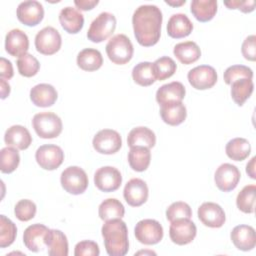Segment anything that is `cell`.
<instances>
[{
    "label": "cell",
    "instance_id": "8d00e7d4",
    "mask_svg": "<svg viewBox=\"0 0 256 256\" xmlns=\"http://www.w3.org/2000/svg\"><path fill=\"white\" fill-rule=\"evenodd\" d=\"M255 193L256 186L254 184L246 185L238 193L236 198V205L238 209L244 213L250 214L255 209Z\"/></svg>",
    "mask_w": 256,
    "mask_h": 256
},
{
    "label": "cell",
    "instance_id": "ab89813d",
    "mask_svg": "<svg viewBox=\"0 0 256 256\" xmlns=\"http://www.w3.org/2000/svg\"><path fill=\"white\" fill-rule=\"evenodd\" d=\"M17 235L16 225L5 215L0 216V247L10 246Z\"/></svg>",
    "mask_w": 256,
    "mask_h": 256
},
{
    "label": "cell",
    "instance_id": "1f68e13d",
    "mask_svg": "<svg viewBox=\"0 0 256 256\" xmlns=\"http://www.w3.org/2000/svg\"><path fill=\"white\" fill-rule=\"evenodd\" d=\"M151 152L149 148L142 146L131 147L128 153V162L130 167L137 172L145 171L150 165Z\"/></svg>",
    "mask_w": 256,
    "mask_h": 256
},
{
    "label": "cell",
    "instance_id": "4316f807",
    "mask_svg": "<svg viewBox=\"0 0 256 256\" xmlns=\"http://www.w3.org/2000/svg\"><path fill=\"white\" fill-rule=\"evenodd\" d=\"M160 116L162 120L171 126H177L184 122L187 110L182 102H171L161 105Z\"/></svg>",
    "mask_w": 256,
    "mask_h": 256
},
{
    "label": "cell",
    "instance_id": "7402d4cb",
    "mask_svg": "<svg viewBox=\"0 0 256 256\" xmlns=\"http://www.w3.org/2000/svg\"><path fill=\"white\" fill-rule=\"evenodd\" d=\"M57 97L58 93L56 89L47 83L37 84L30 90V99L38 107L52 106L56 102Z\"/></svg>",
    "mask_w": 256,
    "mask_h": 256
},
{
    "label": "cell",
    "instance_id": "d590c367",
    "mask_svg": "<svg viewBox=\"0 0 256 256\" xmlns=\"http://www.w3.org/2000/svg\"><path fill=\"white\" fill-rule=\"evenodd\" d=\"M132 78L140 86L146 87L152 85L156 81L152 63L145 61L136 64L132 70Z\"/></svg>",
    "mask_w": 256,
    "mask_h": 256
},
{
    "label": "cell",
    "instance_id": "5bb4252c",
    "mask_svg": "<svg viewBox=\"0 0 256 256\" xmlns=\"http://www.w3.org/2000/svg\"><path fill=\"white\" fill-rule=\"evenodd\" d=\"M240 177L241 173L235 165L230 163H223L215 171L214 181L219 190L223 192H229L236 188Z\"/></svg>",
    "mask_w": 256,
    "mask_h": 256
},
{
    "label": "cell",
    "instance_id": "9a60e30c",
    "mask_svg": "<svg viewBox=\"0 0 256 256\" xmlns=\"http://www.w3.org/2000/svg\"><path fill=\"white\" fill-rule=\"evenodd\" d=\"M16 15L18 20L24 25L36 26L44 17V8L38 1H23L18 5Z\"/></svg>",
    "mask_w": 256,
    "mask_h": 256
},
{
    "label": "cell",
    "instance_id": "7c38bea8",
    "mask_svg": "<svg viewBox=\"0 0 256 256\" xmlns=\"http://www.w3.org/2000/svg\"><path fill=\"white\" fill-rule=\"evenodd\" d=\"M190 85L197 90L212 88L217 82V72L209 65H199L192 68L187 74Z\"/></svg>",
    "mask_w": 256,
    "mask_h": 256
},
{
    "label": "cell",
    "instance_id": "484cf974",
    "mask_svg": "<svg viewBox=\"0 0 256 256\" xmlns=\"http://www.w3.org/2000/svg\"><path fill=\"white\" fill-rule=\"evenodd\" d=\"M45 245L50 256H67L68 255V240L66 235L57 229H49Z\"/></svg>",
    "mask_w": 256,
    "mask_h": 256
},
{
    "label": "cell",
    "instance_id": "6da1fadb",
    "mask_svg": "<svg viewBox=\"0 0 256 256\" xmlns=\"http://www.w3.org/2000/svg\"><path fill=\"white\" fill-rule=\"evenodd\" d=\"M162 20V12L156 5L145 4L136 8L132 25L137 42L144 47L155 45L160 39Z\"/></svg>",
    "mask_w": 256,
    "mask_h": 256
},
{
    "label": "cell",
    "instance_id": "f546056e",
    "mask_svg": "<svg viewBox=\"0 0 256 256\" xmlns=\"http://www.w3.org/2000/svg\"><path fill=\"white\" fill-rule=\"evenodd\" d=\"M103 64V57L99 50L93 48H85L77 55V65L84 71L98 70Z\"/></svg>",
    "mask_w": 256,
    "mask_h": 256
},
{
    "label": "cell",
    "instance_id": "f907efd6",
    "mask_svg": "<svg viewBox=\"0 0 256 256\" xmlns=\"http://www.w3.org/2000/svg\"><path fill=\"white\" fill-rule=\"evenodd\" d=\"M255 160L256 157H253L250 162L246 165V173L252 178V179H256V174H255Z\"/></svg>",
    "mask_w": 256,
    "mask_h": 256
},
{
    "label": "cell",
    "instance_id": "836d02e7",
    "mask_svg": "<svg viewBox=\"0 0 256 256\" xmlns=\"http://www.w3.org/2000/svg\"><path fill=\"white\" fill-rule=\"evenodd\" d=\"M98 214L103 221L122 218L125 214V208L118 199L108 198L102 201L99 205Z\"/></svg>",
    "mask_w": 256,
    "mask_h": 256
},
{
    "label": "cell",
    "instance_id": "816d5d0a",
    "mask_svg": "<svg viewBox=\"0 0 256 256\" xmlns=\"http://www.w3.org/2000/svg\"><path fill=\"white\" fill-rule=\"evenodd\" d=\"M0 85H1V98L5 99L10 93V85L8 84V82L5 81V79H0Z\"/></svg>",
    "mask_w": 256,
    "mask_h": 256
},
{
    "label": "cell",
    "instance_id": "c3c4849f",
    "mask_svg": "<svg viewBox=\"0 0 256 256\" xmlns=\"http://www.w3.org/2000/svg\"><path fill=\"white\" fill-rule=\"evenodd\" d=\"M14 71L13 66L9 60H7L4 57H1L0 59V76L1 79H11L13 77Z\"/></svg>",
    "mask_w": 256,
    "mask_h": 256
},
{
    "label": "cell",
    "instance_id": "30bf717a",
    "mask_svg": "<svg viewBox=\"0 0 256 256\" xmlns=\"http://www.w3.org/2000/svg\"><path fill=\"white\" fill-rule=\"evenodd\" d=\"M197 234V228L193 221L188 218H181L171 222L169 236L173 243L186 245L191 243Z\"/></svg>",
    "mask_w": 256,
    "mask_h": 256
},
{
    "label": "cell",
    "instance_id": "f35d334b",
    "mask_svg": "<svg viewBox=\"0 0 256 256\" xmlns=\"http://www.w3.org/2000/svg\"><path fill=\"white\" fill-rule=\"evenodd\" d=\"M0 159H1V165L0 169L2 173H12L16 170L20 163V155L16 148L14 147H4L0 151Z\"/></svg>",
    "mask_w": 256,
    "mask_h": 256
},
{
    "label": "cell",
    "instance_id": "cb8c5ba5",
    "mask_svg": "<svg viewBox=\"0 0 256 256\" xmlns=\"http://www.w3.org/2000/svg\"><path fill=\"white\" fill-rule=\"evenodd\" d=\"M186 94L184 85L181 82L173 81L162 85L156 92V101L160 104L171 102H182Z\"/></svg>",
    "mask_w": 256,
    "mask_h": 256
},
{
    "label": "cell",
    "instance_id": "f5cc1de1",
    "mask_svg": "<svg viewBox=\"0 0 256 256\" xmlns=\"http://www.w3.org/2000/svg\"><path fill=\"white\" fill-rule=\"evenodd\" d=\"M185 2H186L185 0H181V1H168V0H166L165 1L166 4L171 5V6H180L182 4H185Z\"/></svg>",
    "mask_w": 256,
    "mask_h": 256
},
{
    "label": "cell",
    "instance_id": "ba28073f",
    "mask_svg": "<svg viewBox=\"0 0 256 256\" xmlns=\"http://www.w3.org/2000/svg\"><path fill=\"white\" fill-rule=\"evenodd\" d=\"M134 234L140 243L145 245H154L162 240L163 227L157 220L143 219L136 224Z\"/></svg>",
    "mask_w": 256,
    "mask_h": 256
},
{
    "label": "cell",
    "instance_id": "bcb514c9",
    "mask_svg": "<svg viewBox=\"0 0 256 256\" xmlns=\"http://www.w3.org/2000/svg\"><path fill=\"white\" fill-rule=\"evenodd\" d=\"M242 55L249 61H255L256 59V36L250 35L245 38L241 47Z\"/></svg>",
    "mask_w": 256,
    "mask_h": 256
},
{
    "label": "cell",
    "instance_id": "f6af8a7d",
    "mask_svg": "<svg viewBox=\"0 0 256 256\" xmlns=\"http://www.w3.org/2000/svg\"><path fill=\"white\" fill-rule=\"evenodd\" d=\"M100 254L99 246L96 242L91 240H83L76 244L75 256H98Z\"/></svg>",
    "mask_w": 256,
    "mask_h": 256
},
{
    "label": "cell",
    "instance_id": "8992f818",
    "mask_svg": "<svg viewBox=\"0 0 256 256\" xmlns=\"http://www.w3.org/2000/svg\"><path fill=\"white\" fill-rule=\"evenodd\" d=\"M60 182L63 189L73 195H79L85 192L89 184L86 172L78 166L67 167L61 173Z\"/></svg>",
    "mask_w": 256,
    "mask_h": 256
},
{
    "label": "cell",
    "instance_id": "83f0119b",
    "mask_svg": "<svg viewBox=\"0 0 256 256\" xmlns=\"http://www.w3.org/2000/svg\"><path fill=\"white\" fill-rule=\"evenodd\" d=\"M156 143V136L155 133L145 127V126H139L133 128L127 136V144L128 146L135 147V146H142L146 148H152L155 146Z\"/></svg>",
    "mask_w": 256,
    "mask_h": 256
},
{
    "label": "cell",
    "instance_id": "2e32d148",
    "mask_svg": "<svg viewBox=\"0 0 256 256\" xmlns=\"http://www.w3.org/2000/svg\"><path fill=\"white\" fill-rule=\"evenodd\" d=\"M198 218L207 227L220 228L224 225L226 216L222 207L214 202H204L198 208Z\"/></svg>",
    "mask_w": 256,
    "mask_h": 256
},
{
    "label": "cell",
    "instance_id": "603a6c76",
    "mask_svg": "<svg viewBox=\"0 0 256 256\" xmlns=\"http://www.w3.org/2000/svg\"><path fill=\"white\" fill-rule=\"evenodd\" d=\"M59 22L67 33L76 34L83 28L84 16L76 8L67 6L60 11Z\"/></svg>",
    "mask_w": 256,
    "mask_h": 256
},
{
    "label": "cell",
    "instance_id": "ac0fdd59",
    "mask_svg": "<svg viewBox=\"0 0 256 256\" xmlns=\"http://www.w3.org/2000/svg\"><path fill=\"white\" fill-rule=\"evenodd\" d=\"M48 231L49 228L43 224L36 223L28 226L23 233V242L26 248L32 252L42 251L46 247L45 238Z\"/></svg>",
    "mask_w": 256,
    "mask_h": 256
},
{
    "label": "cell",
    "instance_id": "3957f363",
    "mask_svg": "<svg viewBox=\"0 0 256 256\" xmlns=\"http://www.w3.org/2000/svg\"><path fill=\"white\" fill-rule=\"evenodd\" d=\"M105 49L109 60L118 65L128 63L134 52L133 44L125 34L114 35L106 44Z\"/></svg>",
    "mask_w": 256,
    "mask_h": 256
},
{
    "label": "cell",
    "instance_id": "681fc988",
    "mask_svg": "<svg viewBox=\"0 0 256 256\" xmlns=\"http://www.w3.org/2000/svg\"><path fill=\"white\" fill-rule=\"evenodd\" d=\"M99 3L98 0H75L74 4L79 10L88 11L93 9Z\"/></svg>",
    "mask_w": 256,
    "mask_h": 256
},
{
    "label": "cell",
    "instance_id": "277c9868",
    "mask_svg": "<svg viewBox=\"0 0 256 256\" xmlns=\"http://www.w3.org/2000/svg\"><path fill=\"white\" fill-rule=\"evenodd\" d=\"M32 126L36 134L43 139L56 138L62 132V121L53 112H41L34 115Z\"/></svg>",
    "mask_w": 256,
    "mask_h": 256
},
{
    "label": "cell",
    "instance_id": "e0dca14e",
    "mask_svg": "<svg viewBox=\"0 0 256 256\" xmlns=\"http://www.w3.org/2000/svg\"><path fill=\"white\" fill-rule=\"evenodd\" d=\"M149 191L146 182L140 178L130 179L123 190L125 201L132 207H138L144 204L148 199Z\"/></svg>",
    "mask_w": 256,
    "mask_h": 256
},
{
    "label": "cell",
    "instance_id": "ee69618b",
    "mask_svg": "<svg viewBox=\"0 0 256 256\" xmlns=\"http://www.w3.org/2000/svg\"><path fill=\"white\" fill-rule=\"evenodd\" d=\"M192 216V210L190 206L183 201H177L172 203L166 210V218L168 221L172 222L181 218L190 219Z\"/></svg>",
    "mask_w": 256,
    "mask_h": 256
},
{
    "label": "cell",
    "instance_id": "7a4b0ae2",
    "mask_svg": "<svg viewBox=\"0 0 256 256\" xmlns=\"http://www.w3.org/2000/svg\"><path fill=\"white\" fill-rule=\"evenodd\" d=\"M105 249L110 256H124L129 250L128 229L121 218L105 221L101 228Z\"/></svg>",
    "mask_w": 256,
    "mask_h": 256
},
{
    "label": "cell",
    "instance_id": "ffe728a7",
    "mask_svg": "<svg viewBox=\"0 0 256 256\" xmlns=\"http://www.w3.org/2000/svg\"><path fill=\"white\" fill-rule=\"evenodd\" d=\"M234 246L242 251H250L256 245L255 229L250 225L235 226L230 234Z\"/></svg>",
    "mask_w": 256,
    "mask_h": 256
},
{
    "label": "cell",
    "instance_id": "44dd1931",
    "mask_svg": "<svg viewBox=\"0 0 256 256\" xmlns=\"http://www.w3.org/2000/svg\"><path fill=\"white\" fill-rule=\"evenodd\" d=\"M4 141L7 146L14 147L18 150H25L32 143V136L26 127L13 125L6 130Z\"/></svg>",
    "mask_w": 256,
    "mask_h": 256
},
{
    "label": "cell",
    "instance_id": "5b68a950",
    "mask_svg": "<svg viewBox=\"0 0 256 256\" xmlns=\"http://www.w3.org/2000/svg\"><path fill=\"white\" fill-rule=\"evenodd\" d=\"M115 16L109 12H102L90 24L87 38L94 43H100L108 39L115 31Z\"/></svg>",
    "mask_w": 256,
    "mask_h": 256
},
{
    "label": "cell",
    "instance_id": "7dc6e473",
    "mask_svg": "<svg viewBox=\"0 0 256 256\" xmlns=\"http://www.w3.org/2000/svg\"><path fill=\"white\" fill-rule=\"evenodd\" d=\"M256 2L254 0H245V1H239V0H231V1H225L224 5L227 6L229 9H239L244 13L252 12L255 9Z\"/></svg>",
    "mask_w": 256,
    "mask_h": 256
},
{
    "label": "cell",
    "instance_id": "8fae6325",
    "mask_svg": "<svg viewBox=\"0 0 256 256\" xmlns=\"http://www.w3.org/2000/svg\"><path fill=\"white\" fill-rule=\"evenodd\" d=\"M35 159L41 168L51 171L57 169L63 163L64 152L57 145L45 144L36 150Z\"/></svg>",
    "mask_w": 256,
    "mask_h": 256
},
{
    "label": "cell",
    "instance_id": "74e56055",
    "mask_svg": "<svg viewBox=\"0 0 256 256\" xmlns=\"http://www.w3.org/2000/svg\"><path fill=\"white\" fill-rule=\"evenodd\" d=\"M152 67L155 78L159 81L170 78L172 75H174L177 69L175 61L168 56H163L156 59L155 62L152 63Z\"/></svg>",
    "mask_w": 256,
    "mask_h": 256
},
{
    "label": "cell",
    "instance_id": "4dcf8cb0",
    "mask_svg": "<svg viewBox=\"0 0 256 256\" xmlns=\"http://www.w3.org/2000/svg\"><path fill=\"white\" fill-rule=\"evenodd\" d=\"M193 16L200 22H207L213 19L217 12L216 0H193L190 4Z\"/></svg>",
    "mask_w": 256,
    "mask_h": 256
},
{
    "label": "cell",
    "instance_id": "4fadbf2b",
    "mask_svg": "<svg viewBox=\"0 0 256 256\" xmlns=\"http://www.w3.org/2000/svg\"><path fill=\"white\" fill-rule=\"evenodd\" d=\"M122 183L120 171L112 166H103L96 170L94 174L95 186L103 192L116 191Z\"/></svg>",
    "mask_w": 256,
    "mask_h": 256
},
{
    "label": "cell",
    "instance_id": "7bdbcfd3",
    "mask_svg": "<svg viewBox=\"0 0 256 256\" xmlns=\"http://www.w3.org/2000/svg\"><path fill=\"white\" fill-rule=\"evenodd\" d=\"M36 210L37 207L35 203L29 199L19 200L14 207V213L16 218L24 222L33 219L36 214Z\"/></svg>",
    "mask_w": 256,
    "mask_h": 256
},
{
    "label": "cell",
    "instance_id": "60d3db41",
    "mask_svg": "<svg viewBox=\"0 0 256 256\" xmlns=\"http://www.w3.org/2000/svg\"><path fill=\"white\" fill-rule=\"evenodd\" d=\"M16 64L18 72L24 77H32L36 75L40 68L39 61L29 53H26L25 55L19 57Z\"/></svg>",
    "mask_w": 256,
    "mask_h": 256
},
{
    "label": "cell",
    "instance_id": "d6986e66",
    "mask_svg": "<svg viewBox=\"0 0 256 256\" xmlns=\"http://www.w3.org/2000/svg\"><path fill=\"white\" fill-rule=\"evenodd\" d=\"M29 49V39L21 29L10 30L5 37V50L13 57H21Z\"/></svg>",
    "mask_w": 256,
    "mask_h": 256
},
{
    "label": "cell",
    "instance_id": "d4e9b609",
    "mask_svg": "<svg viewBox=\"0 0 256 256\" xmlns=\"http://www.w3.org/2000/svg\"><path fill=\"white\" fill-rule=\"evenodd\" d=\"M193 30V23L190 21L188 16L183 13L173 14L167 23V33L170 37L179 39L184 38Z\"/></svg>",
    "mask_w": 256,
    "mask_h": 256
},
{
    "label": "cell",
    "instance_id": "e575fe53",
    "mask_svg": "<svg viewBox=\"0 0 256 256\" xmlns=\"http://www.w3.org/2000/svg\"><path fill=\"white\" fill-rule=\"evenodd\" d=\"M253 90L254 83L252 79H237L231 84V97L237 105L242 106L245 101L251 96Z\"/></svg>",
    "mask_w": 256,
    "mask_h": 256
},
{
    "label": "cell",
    "instance_id": "b9f144b4",
    "mask_svg": "<svg viewBox=\"0 0 256 256\" xmlns=\"http://www.w3.org/2000/svg\"><path fill=\"white\" fill-rule=\"evenodd\" d=\"M223 78L227 85H231L237 79H241V78L252 79L253 71L251 68L244 65H232L225 70Z\"/></svg>",
    "mask_w": 256,
    "mask_h": 256
},
{
    "label": "cell",
    "instance_id": "d6a6232c",
    "mask_svg": "<svg viewBox=\"0 0 256 256\" xmlns=\"http://www.w3.org/2000/svg\"><path fill=\"white\" fill-rule=\"evenodd\" d=\"M227 156L234 161L245 160L251 152V145L245 138L237 137L231 139L225 147Z\"/></svg>",
    "mask_w": 256,
    "mask_h": 256
},
{
    "label": "cell",
    "instance_id": "52a82bcc",
    "mask_svg": "<svg viewBox=\"0 0 256 256\" xmlns=\"http://www.w3.org/2000/svg\"><path fill=\"white\" fill-rule=\"evenodd\" d=\"M62 39L57 29L46 26L35 36V48L43 55H53L61 48Z\"/></svg>",
    "mask_w": 256,
    "mask_h": 256
},
{
    "label": "cell",
    "instance_id": "f1b7e54d",
    "mask_svg": "<svg viewBox=\"0 0 256 256\" xmlns=\"http://www.w3.org/2000/svg\"><path fill=\"white\" fill-rule=\"evenodd\" d=\"M173 53L176 58L185 65L196 62L201 56V50L199 46L193 41L180 42L174 46Z\"/></svg>",
    "mask_w": 256,
    "mask_h": 256
},
{
    "label": "cell",
    "instance_id": "9c48e42d",
    "mask_svg": "<svg viewBox=\"0 0 256 256\" xmlns=\"http://www.w3.org/2000/svg\"><path fill=\"white\" fill-rule=\"evenodd\" d=\"M93 148L100 154L111 155L120 150L122 138L113 129H102L97 132L92 141Z\"/></svg>",
    "mask_w": 256,
    "mask_h": 256
}]
</instances>
